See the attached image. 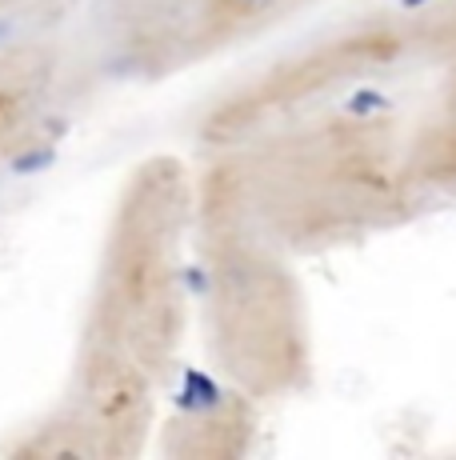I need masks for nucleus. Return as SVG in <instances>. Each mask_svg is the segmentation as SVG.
I'll return each instance as SVG.
<instances>
[{"instance_id": "0eeeda50", "label": "nucleus", "mask_w": 456, "mask_h": 460, "mask_svg": "<svg viewBox=\"0 0 456 460\" xmlns=\"http://www.w3.org/2000/svg\"><path fill=\"white\" fill-rule=\"evenodd\" d=\"M161 453L177 460H236L257 448L260 404L213 373L156 420Z\"/></svg>"}, {"instance_id": "423d86ee", "label": "nucleus", "mask_w": 456, "mask_h": 460, "mask_svg": "<svg viewBox=\"0 0 456 460\" xmlns=\"http://www.w3.org/2000/svg\"><path fill=\"white\" fill-rule=\"evenodd\" d=\"M68 93V57L52 40L0 44V164L24 156L52 132Z\"/></svg>"}, {"instance_id": "f257e3e1", "label": "nucleus", "mask_w": 456, "mask_h": 460, "mask_svg": "<svg viewBox=\"0 0 456 460\" xmlns=\"http://www.w3.org/2000/svg\"><path fill=\"white\" fill-rule=\"evenodd\" d=\"M200 153L296 261L397 236L456 208V65L332 88Z\"/></svg>"}, {"instance_id": "f03ea898", "label": "nucleus", "mask_w": 456, "mask_h": 460, "mask_svg": "<svg viewBox=\"0 0 456 460\" xmlns=\"http://www.w3.org/2000/svg\"><path fill=\"white\" fill-rule=\"evenodd\" d=\"M192 321V168L136 161L112 197L68 376L13 456L128 460L148 448Z\"/></svg>"}, {"instance_id": "6e6552de", "label": "nucleus", "mask_w": 456, "mask_h": 460, "mask_svg": "<svg viewBox=\"0 0 456 460\" xmlns=\"http://www.w3.org/2000/svg\"><path fill=\"white\" fill-rule=\"evenodd\" d=\"M81 8H89V0H0V32L40 37L60 29Z\"/></svg>"}, {"instance_id": "39448f33", "label": "nucleus", "mask_w": 456, "mask_h": 460, "mask_svg": "<svg viewBox=\"0 0 456 460\" xmlns=\"http://www.w3.org/2000/svg\"><path fill=\"white\" fill-rule=\"evenodd\" d=\"M329 0H89V40L104 73L164 84L273 37Z\"/></svg>"}, {"instance_id": "20e7f679", "label": "nucleus", "mask_w": 456, "mask_h": 460, "mask_svg": "<svg viewBox=\"0 0 456 460\" xmlns=\"http://www.w3.org/2000/svg\"><path fill=\"white\" fill-rule=\"evenodd\" d=\"M444 65H456V0H384L228 84L205 109L197 140L213 148L332 88Z\"/></svg>"}, {"instance_id": "7ed1b4c3", "label": "nucleus", "mask_w": 456, "mask_h": 460, "mask_svg": "<svg viewBox=\"0 0 456 460\" xmlns=\"http://www.w3.org/2000/svg\"><path fill=\"white\" fill-rule=\"evenodd\" d=\"M192 305L213 373L260 409L312 388L317 329L296 256L241 208L208 164L192 168Z\"/></svg>"}]
</instances>
